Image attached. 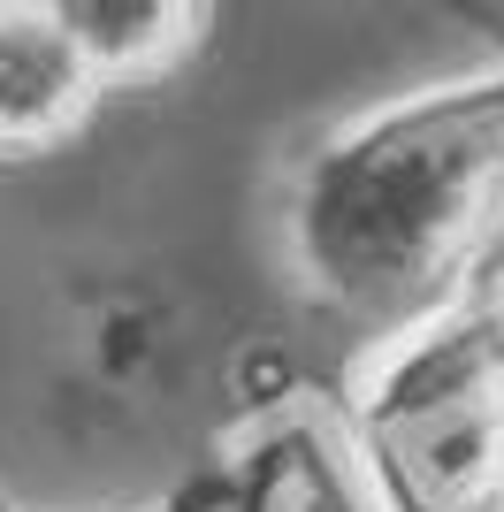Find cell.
Masks as SVG:
<instances>
[{"label":"cell","instance_id":"7","mask_svg":"<svg viewBox=\"0 0 504 512\" xmlns=\"http://www.w3.org/2000/svg\"><path fill=\"white\" fill-rule=\"evenodd\" d=\"M428 16H443L451 31H474V39H489L504 54V0H420Z\"/></svg>","mask_w":504,"mask_h":512},{"label":"cell","instance_id":"1","mask_svg":"<svg viewBox=\"0 0 504 512\" xmlns=\"http://www.w3.org/2000/svg\"><path fill=\"white\" fill-rule=\"evenodd\" d=\"M291 268L314 306L390 337L504 253V54L329 130L291 176Z\"/></svg>","mask_w":504,"mask_h":512},{"label":"cell","instance_id":"2","mask_svg":"<svg viewBox=\"0 0 504 512\" xmlns=\"http://www.w3.org/2000/svg\"><path fill=\"white\" fill-rule=\"evenodd\" d=\"M336 428L382 512H504V253L420 321L367 337Z\"/></svg>","mask_w":504,"mask_h":512},{"label":"cell","instance_id":"4","mask_svg":"<svg viewBox=\"0 0 504 512\" xmlns=\"http://www.w3.org/2000/svg\"><path fill=\"white\" fill-rule=\"evenodd\" d=\"M107 92H153L207 54L214 0H31Z\"/></svg>","mask_w":504,"mask_h":512},{"label":"cell","instance_id":"3","mask_svg":"<svg viewBox=\"0 0 504 512\" xmlns=\"http://www.w3.org/2000/svg\"><path fill=\"white\" fill-rule=\"evenodd\" d=\"M107 85L92 77L77 46L31 8V0H0V169H31L54 161L92 130Z\"/></svg>","mask_w":504,"mask_h":512},{"label":"cell","instance_id":"5","mask_svg":"<svg viewBox=\"0 0 504 512\" xmlns=\"http://www.w3.org/2000/svg\"><path fill=\"white\" fill-rule=\"evenodd\" d=\"M222 467H230V512H291V505H283V490H275L268 451L252 444V436H237V451L222 459Z\"/></svg>","mask_w":504,"mask_h":512},{"label":"cell","instance_id":"6","mask_svg":"<svg viewBox=\"0 0 504 512\" xmlns=\"http://www.w3.org/2000/svg\"><path fill=\"white\" fill-rule=\"evenodd\" d=\"M115 512H230V467H207V474H191V482H176V490L138 497V505H115Z\"/></svg>","mask_w":504,"mask_h":512}]
</instances>
